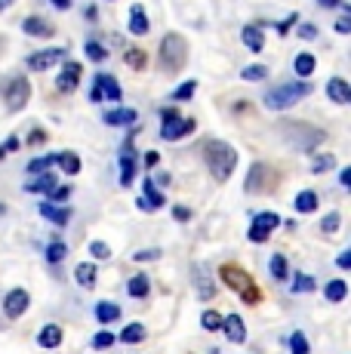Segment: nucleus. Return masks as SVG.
<instances>
[{
  "label": "nucleus",
  "mask_w": 351,
  "mask_h": 354,
  "mask_svg": "<svg viewBox=\"0 0 351 354\" xmlns=\"http://www.w3.org/2000/svg\"><path fill=\"white\" fill-rule=\"evenodd\" d=\"M204 160L207 167H210V176L216 182H228L234 173V167H238V151H234L228 142H207L204 145Z\"/></svg>",
  "instance_id": "f257e3e1"
},
{
  "label": "nucleus",
  "mask_w": 351,
  "mask_h": 354,
  "mask_svg": "<svg viewBox=\"0 0 351 354\" xmlns=\"http://www.w3.org/2000/svg\"><path fill=\"white\" fill-rule=\"evenodd\" d=\"M312 93V84L308 80H293V84H278L272 86V90L262 96V102H265L268 111H287V108L299 105L302 99Z\"/></svg>",
  "instance_id": "f03ea898"
},
{
  "label": "nucleus",
  "mask_w": 351,
  "mask_h": 354,
  "mask_svg": "<svg viewBox=\"0 0 351 354\" xmlns=\"http://www.w3.org/2000/svg\"><path fill=\"white\" fill-rule=\"evenodd\" d=\"M219 277L228 283V290H238L244 302H259V287H256L253 277H249L244 268H238V265H222Z\"/></svg>",
  "instance_id": "7ed1b4c3"
},
{
  "label": "nucleus",
  "mask_w": 351,
  "mask_h": 354,
  "mask_svg": "<svg viewBox=\"0 0 351 354\" xmlns=\"http://www.w3.org/2000/svg\"><path fill=\"white\" fill-rule=\"evenodd\" d=\"M283 136H287V142L296 148V151H314V148L327 139L323 129H314L308 124H287L283 127Z\"/></svg>",
  "instance_id": "20e7f679"
},
{
  "label": "nucleus",
  "mask_w": 351,
  "mask_h": 354,
  "mask_svg": "<svg viewBox=\"0 0 351 354\" xmlns=\"http://www.w3.org/2000/svg\"><path fill=\"white\" fill-rule=\"evenodd\" d=\"M185 56H188L185 37H182V34H167L164 44H160V53H158L160 65H164L167 71H173V68H182V65H185Z\"/></svg>",
  "instance_id": "39448f33"
},
{
  "label": "nucleus",
  "mask_w": 351,
  "mask_h": 354,
  "mask_svg": "<svg viewBox=\"0 0 351 354\" xmlns=\"http://www.w3.org/2000/svg\"><path fill=\"white\" fill-rule=\"evenodd\" d=\"M191 129H194V120H185L179 111H173V108L160 111V136H164L167 142L182 139V136H188Z\"/></svg>",
  "instance_id": "423d86ee"
},
{
  "label": "nucleus",
  "mask_w": 351,
  "mask_h": 354,
  "mask_svg": "<svg viewBox=\"0 0 351 354\" xmlns=\"http://www.w3.org/2000/svg\"><path fill=\"white\" fill-rule=\"evenodd\" d=\"M278 225H281V216H278V213H272V209H265V213H256L253 222H249L247 237H249L253 243H265L268 234H272V231L278 228Z\"/></svg>",
  "instance_id": "0eeeda50"
},
{
  "label": "nucleus",
  "mask_w": 351,
  "mask_h": 354,
  "mask_svg": "<svg viewBox=\"0 0 351 354\" xmlns=\"http://www.w3.org/2000/svg\"><path fill=\"white\" fill-rule=\"evenodd\" d=\"M31 99V84L25 77H16L10 80V86H6V96H3V105L6 111H22L25 105H28Z\"/></svg>",
  "instance_id": "6e6552de"
},
{
  "label": "nucleus",
  "mask_w": 351,
  "mask_h": 354,
  "mask_svg": "<svg viewBox=\"0 0 351 354\" xmlns=\"http://www.w3.org/2000/svg\"><path fill=\"white\" fill-rule=\"evenodd\" d=\"M28 305H31L28 290L16 287V290H10V292L3 296V315L10 317V321H16V317H22L25 311H28Z\"/></svg>",
  "instance_id": "1a4fd4ad"
},
{
  "label": "nucleus",
  "mask_w": 351,
  "mask_h": 354,
  "mask_svg": "<svg viewBox=\"0 0 351 354\" xmlns=\"http://www.w3.org/2000/svg\"><path fill=\"white\" fill-rule=\"evenodd\" d=\"M120 96H124V90H120L117 77H111V74H99V77H96V84H93L90 99H93V102H102V99L120 102Z\"/></svg>",
  "instance_id": "9d476101"
},
{
  "label": "nucleus",
  "mask_w": 351,
  "mask_h": 354,
  "mask_svg": "<svg viewBox=\"0 0 351 354\" xmlns=\"http://www.w3.org/2000/svg\"><path fill=\"white\" fill-rule=\"evenodd\" d=\"M62 59H65V50H62V46H53V50L31 53V56H28V68H31V71H50V68H56Z\"/></svg>",
  "instance_id": "9b49d317"
},
{
  "label": "nucleus",
  "mask_w": 351,
  "mask_h": 354,
  "mask_svg": "<svg viewBox=\"0 0 351 354\" xmlns=\"http://www.w3.org/2000/svg\"><path fill=\"white\" fill-rule=\"evenodd\" d=\"M191 283H194V290L200 292V299H216V281H213V274L204 268L200 262H194L191 265Z\"/></svg>",
  "instance_id": "f8f14e48"
},
{
  "label": "nucleus",
  "mask_w": 351,
  "mask_h": 354,
  "mask_svg": "<svg viewBox=\"0 0 351 354\" xmlns=\"http://www.w3.org/2000/svg\"><path fill=\"white\" fill-rule=\"evenodd\" d=\"M219 330L228 336V342H234V345L247 342V324H244V317H240V315H225V317H222Z\"/></svg>",
  "instance_id": "ddd939ff"
},
{
  "label": "nucleus",
  "mask_w": 351,
  "mask_h": 354,
  "mask_svg": "<svg viewBox=\"0 0 351 354\" xmlns=\"http://www.w3.org/2000/svg\"><path fill=\"white\" fill-rule=\"evenodd\" d=\"M133 179H136V151L133 145L120 148V188H130Z\"/></svg>",
  "instance_id": "4468645a"
},
{
  "label": "nucleus",
  "mask_w": 351,
  "mask_h": 354,
  "mask_svg": "<svg viewBox=\"0 0 351 354\" xmlns=\"http://www.w3.org/2000/svg\"><path fill=\"white\" fill-rule=\"evenodd\" d=\"M77 84H80V65L77 62H65L62 71H59V77H56V90L59 93H74L77 90Z\"/></svg>",
  "instance_id": "2eb2a0df"
},
{
  "label": "nucleus",
  "mask_w": 351,
  "mask_h": 354,
  "mask_svg": "<svg viewBox=\"0 0 351 354\" xmlns=\"http://www.w3.org/2000/svg\"><path fill=\"white\" fill-rule=\"evenodd\" d=\"M96 277H99V265L96 262H80L74 268V281L80 283V290H93L96 287Z\"/></svg>",
  "instance_id": "dca6fc26"
},
{
  "label": "nucleus",
  "mask_w": 351,
  "mask_h": 354,
  "mask_svg": "<svg viewBox=\"0 0 351 354\" xmlns=\"http://www.w3.org/2000/svg\"><path fill=\"white\" fill-rule=\"evenodd\" d=\"M40 216H44L46 222H53V225H68L71 222V209L68 207H56V203H40Z\"/></svg>",
  "instance_id": "f3484780"
},
{
  "label": "nucleus",
  "mask_w": 351,
  "mask_h": 354,
  "mask_svg": "<svg viewBox=\"0 0 351 354\" xmlns=\"http://www.w3.org/2000/svg\"><path fill=\"white\" fill-rule=\"evenodd\" d=\"M142 192H145V197L139 201L142 209H160L167 203V197L158 192V185H154V179H145V185H142Z\"/></svg>",
  "instance_id": "a211bd4d"
},
{
  "label": "nucleus",
  "mask_w": 351,
  "mask_h": 354,
  "mask_svg": "<svg viewBox=\"0 0 351 354\" xmlns=\"http://www.w3.org/2000/svg\"><path fill=\"white\" fill-rule=\"evenodd\" d=\"M327 96L333 99L336 105H348V102H351V86H348V80H342V77L327 80Z\"/></svg>",
  "instance_id": "6ab92c4d"
},
{
  "label": "nucleus",
  "mask_w": 351,
  "mask_h": 354,
  "mask_svg": "<svg viewBox=\"0 0 351 354\" xmlns=\"http://www.w3.org/2000/svg\"><path fill=\"white\" fill-rule=\"evenodd\" d=\"M37 345H40V348H59V345H62V326H59V324H46L44 330L37 333Z\"/></svg>",
  "instance_id": "aec40b11"
},
{
  "label": "nucleus",
  "mask_w": 351,
  "mask_h": 354,
  "mask_svg": "<svg viewBox=\"0 0 351 354\" xmlns=\"http://www.w3.org/2000/svg\"><path fill=\"white\" fill-rule=\"evenodd\" d=\"M22 31L31 34V37H53V25L46 22V19H40V16L22 19Z\"/></svg>",
  "instance_id": "412c9836"
},
{
  "label": "nucleus",
  "mask_w": 351,
  "mask_h": 354,
  "mask_svg": "<svg viewBox=\"0 0 351 354\" xmlns=\"http://www.w3.org/2000/svg\"><path fill=\"white\" fill-rule=\"evenodd\" d=\"M136 118L139 114L133 108H114V111H105L102 120L108 127H130V124H136Z\"/></svg>",
  "instance_id": "4be33fe9"
},
{
  "label": "nucleus",
  "mask_w": 351,
  "mask_h": 354,
  "mask_svg": "<svg viewBox=\"0 0 351 354\" xmlns=\"http://www.w3.org/2000/svg\"><path fill=\"white\" fill-rule=\"evenodd\" d=\"M130 34H136V37H145L148 34V16H145V6L142 3L130 6Z\"/></svg>",
  "instance_id": "5701e85b"
},
{
  "label": "nucleus",
  "mask_w": 351,
  "mask_h": 354,
  "mask_svg": "<svg viewBox=\"0 0 351 354\" xmlns=\"http://www.w3.org/2000/svg\"><path fill=\"white\" fill-rule=\"evenodd\" d=\"M240 40H244V46L253 53H259L262 46H265V34H262L259 25H247V28L240 31Z\"/></svg>",
  "instance_id": "b1692460"
},
{
  "label": "nucleus",
  "mask_w": 351,
  "mask_h": 354,
  "mask_svg": "<svg viewBox=\"0 0 351 354\" xmlns=\"http://www.w3.org/2000/svg\"><path fill=\"white\" fill-rule=\"evenodd\" d=\"M265 173H268L265 163H253V169H249V176H247V192L249 194L265 192Z\"/></svg>",
  "instance_id": "393cba45"
},
{
  "label": "nucleus",
  "mask_w": 351,
  "mask_h": 354,
  "mask_svg": "<svg viewBox=\"0 0 351 354\" xmlns=\"http://www.w3.org/2000/svg\"><path fill=\"white\" fill-rule=\"evenodd\" d=\"M53 158H56V167L62 169V173H68V176L80 173V158L74 151H59V154H53Z\"/></svg>",
  "instance_id": "a878e982"
},
{
  "label": "nucleus",
  "mask_w": 351,
  "mask_h": 354,
  "mask_svg": "<svg viewBox=\"0 0 351 354\" xmlns=\"http://www.w3.org/2000/svg\"><path fill=\"white\" fill-rule=\"evenodd\" d=\"M293 207H296V213H302V216L317 213V194L314 192H299L296 201H293Z\"/></svg>",
  "instance_id": "bb28decb"
},
{
  "label": "nucleus",
  "mask_w": 351,
  "mask_h": 354,
  "mask_svg": "<svg viewBox=\"0 0 351 354\" xmlns=\"http://www.w3.org/2000/svg\"><path fill=\"white\" fill-rule=\"evenodd\" d=\"M148 290H151V281H148V274H133L130 283H126V292H130L133 299H145Z\"/></svg>",
  "instance_id": "cd10ccee"
},
{
  "label": "nucleus",
  "mask_w": 351,
  "mask_h": 354,
  "mask_svg": "<svg viewBox=\"0 0 351 354\" xmlns=\"http://www.w3.org/2000/svg\"><path fill=\"white\" fill-rule=\"evenodd\" d=\"M120 317V305L117 302H99L96 305V321L99 324H114Z\"/></svg>",
  "instance_id": "c85d7f7f"
},
{
  "label": "nucleus",
  "mask_w": 351,
  "mask_h": 354,
  "mask_svg": "<svg viewBox=\"0 0 351 354\" xmlns=\"http://www.w3.org/2000/svg\"><path fill=\"white\" fill-rule=\"evenodd\" d=\"M145 326L142 324H126L124 326V333H120V342H126V345H142L145 342Z\"/></svg>",
  "instance_id": "c756f323"
},
{
  "label": "nucleus",
  "mask_w": 351,
  "mask_h": 354,
  "mask_svg": "<svg viewBox=\"0 0 351 354\" xmlns=\"http://www.w3.org/2000/svg\"><path fill=\"white\" fill-rule=\"evenodd\" d=\"M314 56H312V53H299V56H296L293 59V71L296 74H299V77H312V74H314Z\"/></svg>",
  "instance_id": "7c9ffc66"
},
{
  "label": "nucleus",
  "mask_w": 351,
  "mask_h": 354,
  "mask_svg": "<svg viewBox=\"0 0 351 354\" xmlns=\"http://www.w3.org/2000/svg\"><path fill=\"white\" fill-rule=\"evenodd\" d=\"M53 185H56V179H53L50 173H40L37 179H31L28 185H25V192H28V194H46Z\"/></svg>",
  "instance_id": "2f4dec72"
},
{
  "label": "nucleus",
  "mask_w": 351,
  "mask_h": 354,
  "mask_svg": "<svg viewBox=\"0 0 351 354\" xmlns=\"http://www.w3.org/2000/svg\"><path fill=\"white\" fill-rule=\"evenodd\" d=\"M268 271H272V277H274V281H283V277L290 274V265H287V259H283L281 253H274L272 259H268Z\"/></svg>",
  "instance_id": "473e14b6"
},
{
  "label": "nucleus",
  "mask_w": 351,
  "mask_h": 354,
  "mask_svg": "<svg viewBox=\"0 0 351 354\" xmlns=\"http://www.w3.org/2000/svg\"><path fill=\"white\" fill-rule=\"evenodd\" d=\"M84 53H86V59H90V62H105V59H108V46L99 44V40H86Z\"/></svg>",
  "instance_id": "72a5a7b5"
},
{
  "label": "nucleus",
  "mask_w": 351,
  "mask_h": 354,
  "mask_svg": "<svg viewBox=\"0 0 351 354\" xmlns=\"http://www.w3.org/2000/svg\"><path fill=\"white\" fill-rule=\"evenodd\" d=\"M323 296H327L330 302H342V299L348 296V283L345 281H330L327 290H323Z\"/></svg>",
  "instance_id": "f704fd0d"
},
{
  "label": "nucleus",
  "mask_w": 351,
  "mask_h": 354,
  "mask_svg": "<svg viewBox=\"0 0 351 354\" xmlns=\"http://www.w3.org/2000/svg\"><path fill=\"white\" fill-rule=\"evenodd\" d=\"M65 256H68V247H65V241H53L50 247H46V262H50V265H59Z\"/></svg>",
  "instance_id": "c9c22d12"
},
{
  "label": "nucleus",
  "mask_w": 351,
  "mask_h": 354,
  "mask_svg": "<svg viewBox=\"0 0 351 354\" xmlns=\"http://www.w3.org/2000/svg\"><path fill=\"white\" fill-rule=\"evenodd\" d=\"M339 225H342V216L339 213H327L321 219V231L323 234H336V231H339Z\"/></svg>",
  "instance_id": "e433bc0d"
},
{
  "label": "nucleus",
  "mask_w": 351,
  "mask_h": 354,
  "mask_svg": "<svg viewBox=\"0 0 351 354\" xmlns=\"http://www.w3.org/2000/svg\"><path fill=\"white\" fill-rule=\"evenodd\" d=\"M53 163H56V158L50 154V158H37V160H31L25 169H28V176H40V173H46V169H50Z\"/></svg>",
  "instance_id": "4c0bfd02"
},
{
  "label": "nucleus",
  "mask_w": 351,
  "mask_h": 354,
  "mask_svg": "<svg viewBox=\"0 0 351 354\" xmlns=\"http://www.w3.org/2000/svg\"><path fill=\"white\" fill-rule=\"evenodd\" d=\"M336 167V158L333 154H321V158L312 160V173H330Z\"/></svg>",
  "instance_id": "58836bf2"
},
{
  "label": "nucleus",
  "mask_w": 351,
  "mask_h": 354,
  "mask_svg": "<svg viewBox=\"0 0 351 354\" xmlns=\"http://www.w3.org/2000/svg\"><path fill=\"white\" fill-rule=\"evenodd\" d=\"M312 290H314V277L299 271V274L293 277V292H312Z\"/></svg>",
  "instance_id": "ea45409f"
},
{
  "label": "nucleus",
  "mask_w": 351,
  "mask_h": 354,
  "mask_svg": "<svg viewBox=\"0 0 351 354\" xmlns=\"http://www.w3.org/2000/svg\"><path fill=\"white\" fill-rule=\"evenodd\" d=\"M194 90H198V84H194V80H185L182 86H176V90H173V99L176 102H188L194 96Z\"/></svg>",
  "instance_id": "a19ab883"
},
{
  "label": "nucleus",
  "mask_w": 351,
  "mask_h": 354,
  "mask_svg": "<svg viewBox=\"0 0 351 354\" xmlns=\"http://www.w3.org/2000/svg\"><path fill=\"white\" fill-rule=\"evenodd\" d=\"M290 351H293V354H308V351H312V348H308L305 333H293V336H290Z\"/></svg>",
  "instance_id": "79ce46f5"
},
{
  "label": "nucleus",
  "mask_w": 351,
  "mask_h": 354,
  "mask_svg": "<svg viewBox=\"0 0 351 354\" xmlns=\"http://www.w3.org/2000/svg\"><path fill=\"white\" fill-rule=\"evenodd\" d=\"M200 324H204V330H207V333H216V330L222 326V315H219V311H204Z\"/></svg>",
  "instance_id": "37998d69"
},
{
  "label": "nucleus",
  "mask_w": 351,
  "mask_h": 354,
  "mask_svg": "<svg viewBox=\"0 0 351 354\" xmlns=\"http://www.w3.org/2000/svg\"><path fill=\"white\" fill-rule=\"evenodd\" d=\"M240 77H244V80H265L268 77V68L265 65H249V68L240 71Z\"/></svg>",
  "instance_id": "c03bdc74"
},
{
  "label": "nucleus",
  "mask_w": 351,
  "mask_h": 354,
  "mask_svg": "<svg viewBox=\"0 0 351 354\" xmlns=\"http://www.w3.org/2000/svg\"><path fill=\"white\" fill-rule=\"evenodd\" d=\"M46 194H50V203H65L71 197V188L68 185H53Z\"/></svg>",
  "instance_id": "a18cd8bd"
},
{
  "label": "nucleus",
  "mask_w": 351,
  "mask_h": 354,
  "mask_svg": "<svg viewBox=\"0 0 351 354\" xmlns=\"http://www.w3.org/2000/svg\"><path fill=\"white\" fill-rule=\"evenodd\" d=\"M114 339H117V336H111V333H108V330L96 333V336H93V348H96V351H102V348H111V345H114Z\"/></svg>",
  "instance_id": "49530a36"
},
{
  "label": "nucleus",
  "mask_w": 351,
  "mask_h": 354,
  "mask_svg": "<svg viewBox=\"0 0 351 354\" xmlns=\"http://www.w3.org/2000/svg\"><path fill=\"white\" fill-rule=\"evenodd\" d=\"M124 59H126V65H133L136 71H142V68H145V53H142V50H126Z\"/></svg>",
  "instance_id": "de8ad7c7"
},
{
  "label": "nucleus",
  "mask_w": 351,
  "mask_h": 354,
  "mask_svg": "<svg viewBox=\"0 0 351 354\" xmlns=\"http://www.w3.org/2000/svg\"><path fill=\"white\" fill-rule=\"evenodd\" d=\"M90 253L96 256V259H111V247H108V243H102V241H93V243H90Z\"/></svg>",
  "instance_id": "09e8293b"
},
{
  "label": "nucleus",
  "mask_w": 351,
  "mask_h": 354,
  "mask_svg": "<svg viewBox=\"0 0 351 354\" xmlns=\"http://www.w3.org/2000/svg\"><path fill=\"white\" fill-rule=\"evenodd\" d=\"M151 259H160V250H142V253H136V262H151Z\"/></svg>",
  "instance_id": "8fccbe9b"
},
{
  "label": "nucleus",
  "mask_w": 351,
  "mask_h": 354,
  "mask_svg": "<svg viewBox=\"0 0 351 354\" xmlns=\"http://www.w3.org/2000/svg\"><path fill=\"white\" fill-rule=\"evenodd\" d=\"M173 216H176V222H188V219H191V209H188V207H176Z\"/></svg>",
  "instance_id": "3c124183"
},
{
  "label": "nucleus",
  "mask_w": 351,
  "mask_h": 354,
  "mask_svg": "<svg viewBox=\"0 0 351 354\" xmlns=\"http://www.w3.org/2000/svg\"><path fill=\"white\" fill-rule=\"evenodd\" d=\"M336 265H339L342 271H348V268H351V253H348V250H345V253H339V259H336Z\"/></svg>",
  "instance_id": "603ef678"
},
{
  "label": "nucleus",
  "mask_w": 351,
  "mask_h": 354,
  "mask_svg": "<svg viewBox=\"0 0 351 354\" xmlns=\"http://www.w3.org/2000/svg\"><path fill=\"white\" fill-rule=\"evenodd\" d=\"M158 163H160V154H158V151H148V154H145V167H148V169H154Z\"/></svg>",
  "instance_id": "864d4df0"
},
{
  "label": "nucleus",
  "mask_w": 351,
  "mask_h": 354,
  "mask_svg": "<svg viewBox=\"0 0 351 354\" xmlns=\"http://www.w3.org/2000/svg\"><path fill=\"white\" fill-rule=\"evenodd\" d=\"M336 31H339V34H348V31H351V19H348V16H342L339 22H336Z\"/></svg>",
  "instance_id": "5fc2aeb1"
},
{
  "label": "nucleus",
  "mask_w": 351,
  "mask_h": 354,
  "mask_svg": "<svg viewBox=\"0 0 351 354\" xmlns=\"http://www.w3.org/2000/svg\"><path fill=\"white\" fill-rule=\"evenodd\" d=\"M44 139H46V136H44V129H35V133L28 136V142H31V145H44Z\"/></svg>",
  "instance_id": "6e6d98bb"
},
{
  "label": "nucleus",
  "mask_w": 351,
  "mask_h": 354,
  "mask_svg": "<svg viewBox=\"0 0 351 354\" xmlns=\"http://www.w3.org/2000/svg\"><path fill=\"white\" fill-rule=\"evenodd\" d=\"M16 148H19V139H16V136L3 142V151H6V154H10V151H16Z\"/></svg>",
  "instance_id": "4d7b16f0"
},
{
  "label": "nucleus",
  "mask_w": 351,
  "mask_h": 354,
  "mask_svg": "<svg viewBox=\"0 0 351 354\" xmlns=\"http://www.w3.org/2000/svg\"><path fill=\"white\" fill-rule=\"evenodd\" d=\"M50 3L56 6V10H68V6H71V0H50Z\"/></svg>",
  "instance_id": "13d9d810"
},
{
  "label": "nucleus",
  "mask_w": 351,
  "mask_h": 354,
  "mask_svg": "<svg viewBox=\"0 0 351 354\" xmlns=\"http://www.w3.org/2000/svg\"><path fill=\"white\" fill-rule=\"evenodd\" d=\"M339 182H342V188H348V182H351V173H348V169H342V173H339Z\"/></svg>",
  "instance_id": "bf43d9fd"
},
{
  "label": "nucleus",
  "mask_w": 351,
  "mask_h": 354,
  "mask_svg": "<svg viewBox=\"0 0 351 354\" xmlns=\"http://www.w3.org/2000/svg\"><path fill=\"white\" fill-rule=\"evenodd\" d=\"M317 3H321V6H339L342 0H317Z\"/></svg>",
  "instance_id": "052dcab7"
},
{
  "label": "nucleus",
  "mask_w": 351,
  "mask_h": 354,
  "mask_svg": "<svg viewBox=\"0 0 351 354\" xmlns=\"http://www.w3.org/2000/svg\"><path fill=\"white\" fill-rule=\"evenodd\" d=\"M12 3H16V0H0V12H3V10H10Z\"/></svg>",
  "instance_id": "680f3d73"
},
{
  "label": "nucleus",
  "mask_w": 351,
  "mask_h": 354,
  "mask_svg": "<svg viewBox=\"0 0 351 354\" xmlns=\"http://www.w3.org/2000/svg\"><path fill=\"white\" fill-rule=\"evenodd\" d=\"M3 154H6V151H3V145H0V158H3Z\"/></svg>",
  "instance_id": "e2e57ef3"
}]
</instances>
